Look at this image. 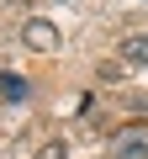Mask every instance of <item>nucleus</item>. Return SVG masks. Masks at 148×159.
<instances>
[{"instance_id":"f257e3e1","label":"nucleus","mask_w":148,"mask_h":159,"mask_svg":"<svg viewBox=\"0 0 148 159\" xmlns=\"http://www.w3.org/2000/svg\"><path fill=\"white\" fill-rule=\"evenodd\" d=\"M21 43H27L32 53H58V27L42 21V16H32V21L21 27Z\"/></svg>"},{"instance_id":"f03ea898","label":"nucleus","mask_w":148,"mask_h":159,"mask_svg":"<svg viewBox=\"0 0 148 159\" xmlns=\"http://www.w3.org/2000/svg\"><path fill=\"white\" fill-rule=\"evenodd\" d=\"M122 58L127 64H148V32H127L122 37Z\"/></svg>"},{"instance_id":"7ed1b4c3","label":"nucleus","mask_w":148,"mask_h":159,"mask_svg":"<svg viewBox=\"0 0 148 159\" xmlns=\"http://www.w3.org/2000/svg\"><path fill=\"white\" fill-rule=\"evenodd\" d=\"M0 96L21 101V96H27V80H21V74H0Z\"/></svg>"},{"instance_id":"20e7f679","label":"nucleus","mask_w":148,"mask_h":159,"mask_svg":"<svg viewBox=\"0 0 148 159\" xmlns=\"http://www.w3.org/2000/svg\"><path fill=\"white\" fill-rule=\"evenodd\" d=\"M37 159H69V143H63V138H53V143H42V148H37Z\"/></svg>"}]
</instances>
